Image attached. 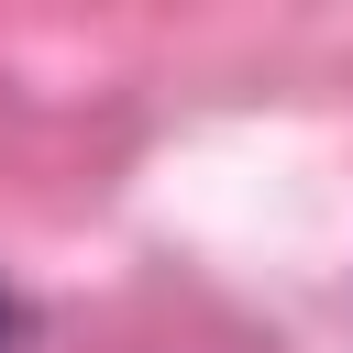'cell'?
<instances>
[{"label":"cell","mask_w":353,"mask_h":353,"mask_svg":"<svg viewBox=\"0 0 353 353\" xmlns=\"http://www.w3.org/2000/svg\"><path fill=\"white\" fill-rule=\"evenodd\" d=\"M11 342H22V309H11V287H0V353H11Z\"/></svg>","instance_id":"1"}]
</instances>
